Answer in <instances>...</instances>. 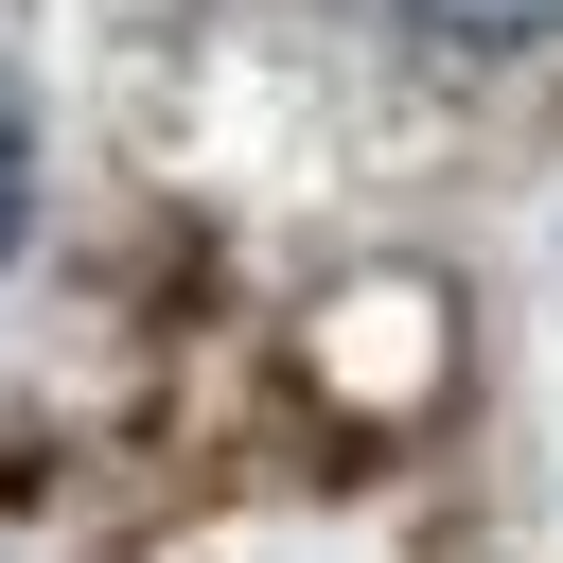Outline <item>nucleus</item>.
Here are the masks:
<instances>
[{
	"instance_id": "1",
	"label": "nucleus",
	"mask_w": 563,
	"mask_h": 563,
	"mask_svg": "<svg viewBox=\"0 0 563 563\" xmlns=\"http://www.w3.org/2000/svg\"><path fill=\"white\" fill-rule=\"evenodd\" d=\"M369 18H405V35H440V53H545V35H563V0H369Z\"/></svg>"
},
{
	"instance_id": "2",
	"label": "nucleus",
	"mask_w": 563,
	"mask_h": 563,
	"mask_svg": "<svg viewBox=\"0 0 563 563\" xmlns=\"http://www.w3.org/2000/svg\"><path fill=\"white\" fill-rule=\"evenodd\" d=\"M18 229H35V123H18V88H0V264H18Z\"/></svg>"
}]
</instances>
